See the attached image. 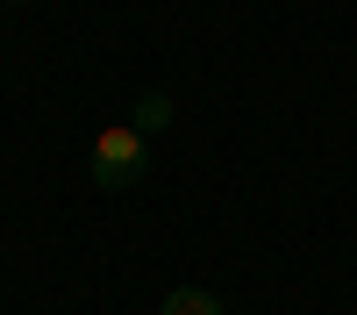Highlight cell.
I'll return each mask as SVG.
<instances>
[{"instance_id": "7a4b0ae2", "label": "cell", "mask_w": 357, "mask_h": 315, "mask_svg": "<svg viewBox=\"0 0 357 315\" xmlns=\"http://www.w3.org/2000/svg\"><path fill=\"white\" fill-rule=\"evenodd\" d=\"M129 129H136V136H158V129H172V94H165V86H151V94L136 101Z\"/></svg>"}, {"instance_id": "3957f363", "label": "cell", "mask_w": 357, "mask_h": 315, "mask_svg": "<svg viewBox=\"0 0 357 315\" xmlns=\"http://www.w3.org/2000/svg\"><path fill=\"white\" fill-rule=\"evenodd\" d=\"M165 315H222V301L207 294V286H172V294H165Z\"/></svg>"}, {"instance_id": "6da1fadb", "label": "cell", "mask_w": 357, "mask_h": 315, "mask_svg": "<svg viewBox=\"0 0 357 315\" xmlns=\"http://www.w3.org/2000/svg\"><path fill=\"white\" fill-rule=\"evenodd\" d=\"M143 172H151V136H136L129 122L93 136V186H107V193H129V186L143 180Z\"/></svg>"}, {"instance_id": "277c9868", "label": "cell", "mask_w": 357, "mask_h": 315, "mask_svg": "<svg viewBox=\"0 0 357 315\" xmlns=\"http://www.w3.org/2000/svg\"><path fill=\"white\" fill-rule=\"evenodd\" d=\"M8 8H22V0H8Z\"/></svg>"}]
</instances>
